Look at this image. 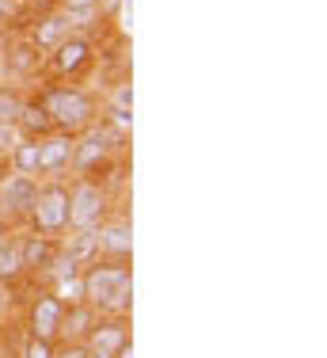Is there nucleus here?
<instances>
[{"instance_id": "nucleus-20", "label": "nucleus", "mask_w": 327, "mask_h": 358, "mask_svg": "<svg viewBox=\"0 0 327 358\" xmlns=\"http://www.w3.org/2000/svg\"><path fill=\"white\" fill-rule=\"evenodd\" d=\"M23 103H27V96H23L15 84H0V122H4V126H15V118H20Z\"/></svg>"}, {"instance_id": "nucleus-13", "label": "nucleus", "mask_w": 327, "mask_h": 358, "mask_svg": "<svg viewBox=\"0 0 327 358\" xmlns=\"http://www.w3.org/2000/svg\"><path fill=\"white\" fill-rule=\"evenodd\" d=\"M99 313L92 305H65V317H61V331H57V343H84L88 331L96 328Z\"/></svg>"}, {"instance_id": "nucleus-12", "label": "nucleus", "mask_w": 327, "mask_h": 358, "mask_svg": "<svg viewBox=\"0 0 327 358\" xmlns=\"http://www.w3.org/2000/svg\"><path fill=\"white\" fill-rule=\"evenodd\" d=\"M73 35V23H68V15L65 12H42L38 20H34V27H31V46L34 50H54V46H61V42Z\"/></svg>"}, {"instance_id": "nucleus-3", "label": "nucleus", "mask_w": 327, "mask_h": 358, "mask_svg": "<svg viewBox=\"0 0 327 358\" xmlns=\"http://www.w3.org/2000/svg\"><path fill=\"white\" fill-rule=\"evenodd\" d=\"M110 217V191L99 179H73L68 183V233H96Z\"/></svg>"}, {"instance_id": "nucleus-23", "label": "nucleus", "mask_w": 327, "mask_h": 358, "mask_svg": "<svg viewBox=\"0 0 327 358\" xmlns=\"http://www.w3.org/2000/svg\"><path fill=\"white\" fill-rule=\"evenodd\" d=\"M54 358H88V355H84V343H61L54 347Z\"/></svg>"}, {"instance_id": "nucleus-8", "label": "nucleus", "mask_w": 327, "mask_h": 358, "mask_svg": "<svg viewBox=\"0 0 327 358\" xmlns=\"http://www.w3.org/2000/svg\"><path fill=\"white\" fill-rule=\"evenodd\" d=\"M61 317H65V305L57 301V294H54V289H42V294L31 301V309H27V331H31V339L57 343Z\"/></svg>"}, {"instance_id": "nucleus-22", "label": "nucleus", "mask_w": 327, "mask_h": 358, "mask_svg": "<svg viewBox=\"0 0 327 358\" xmlns=\"http://www.w3.org/2000/svg\"><path fill=\"white\" fill-rule=\"evenodd\" d=\"M15 145H20V130H15V126H4V122H0V160L12 157Z\"/></svg>"}, {"instance_id": "nucleus-18", "label": "nucleus", "mask_w": 327, "mask_h": 358, "mask_svg": "<svg viewBox=\"0 0 327 358\" xmlns=\"http://www.w3.org/2000/svg\"><path fill=\"white\" fill-rule=\"evenodd\" d=\"M103 4H107V0H57V12H65L68 23H73V31H76L88 20H96L103 12Z\"/></svg>"}, {"instance_id": "nucleus-17", "label": "nucleus", "mask_w": 327, "mask_h": 358, "mask_svg": "<svg viewBox=\"0 0 327 358\" xmlns=\"http://www.w3.org/2000/svg\"><path fill=\"white\" fill-rule=\"evenodd\" d=\"M23 275H27V271H23L20 248H15V233H12L4 244H0V282H4V286H15Z\"/></svg>"}, {"instance_id": "nucleus-29", "label": "nucleus", "mask_w": 327, "mask_h": 358, "mask_svg": "<svg viewBox=\"0 0 327 358\" xmlns=\"http://www.w3.org/2000/svg\"><path fill=\"white\" fill-rule=\"evenodd\" d=\"M8 176V160H0V179H4Z\"/></svg>"}, {"instance_id": "nucleus-16", "label": "nucleus", "mask_w": 327, "mask_h": 358, "mask_svg": "<svg viewBox=\"0 0 327 358\" xmlns=\"http://www.w3.org/2000/svg\"><path fill=\"white\" fill-rule=\"evenodd\" d=\"M61 252L68 255V259L76 263V267H92V263L99 259V248H96V233H73L68 241L61 244Z\"/></svg>"}, {"instance_id": "nucleus-21", "label": "nucleus", "mask_w": 327, "mask_h": 358, "mask_svg": "<svg viewBox=\"0 0 327 358\" xmlns=\"http://www.w3.org/2000/svg\"><path fill=\"white\" fill-rule=\"evenodd\" d=\"M54 347L57 343H46V339H27L20 358H54Z\"/></svg>"}, {"instance_id": "nucleus-4", "label": "nucleus", "mask_w": 327, "mask_h": 358, "mask_svg": "<svg viewBox=\"0 0 327 358\" xmlns=\"http://www.w3.org/2000/svg\"><path fill=\"white\" fill-rule=\"evenodd\" d=\"M27 225H31V233L54 236V241L61 233H68V183H61V179L38 183V199L31 206Z\"/></svg>"}, {"instance_id": "nucleus-7", "label": "nucleus", "mask_w": 327, "mask_h": 358, "mask_svg": "<svg viewBox=\"0 0 327 358\" xmlns=\"http://www.w3.org/2000/svg\"><path fill=\"white\" fill-rule=\"evenodd\" d=\"M130 343V324L126 317H99L96 328L84 339V355L88 358H115L122 347Z\"/></svg>"}, {"instance_id": "nucleus-10", "label": "nucleus", "mask_w": 327, "mask_h": 358, "mask_svg": "<svg viewBox=\"0 0 327 358\" xmlns=\"http://www.w3.org/2000/svg\"><path fill=\"white\" fill-rule=\"evenodd\" d=\"M73 168V138L68 134H46L38 138V176L46 179H61Z\"/></svg>"}, {"instance_id": "nucleus-14", "label": "nucleus", "mask_w": 327, "mask_h": 358, "mask_svg": "<svg viewBox=\"0 0 327 358\" xmlns=\"http://www.w3.org/2000/svg\"><path fill=\"white\" fill-rule=\"evenodd\" d=\"M8 168L20 176H31V179H42L38 176V138H20V145L12 149L8 157Z\"/></svg>"}, {"instance_id": "nucleus-2", "label": "nucleus", "mask_w": 327, "mask_h": 358, "mask_svg": "<svg viewBox=\"0 0 327 358\" xmlns=\"http://www.w3.org/2000/svg\"><path fill=\"white\" fill-rule=\"evenodd\" d=\"M34 103L42 107V115L50 118L57 134H84L88 126L99 122V103L92 92H84L80 84H46V88L34 96Z\"/></svg>"}, {"instance_id": "nucleus-15", "label": "nucleus", "mask_w": 327, "mask_h": 358, "mask_svg": "<svg viewBox=\"0 0 327 358\" xmlns=\"http://www.w3.org/2000/svg\"><path fill=\"white\" fill-rule=\"evenodd\" d=\"M15 130H20V138H46V134H54V126L42 115V107L34 103V99H27L20 110V118H15Z\"/></svg>"}, {"instance_id": "nucleus-30", "label": "nucleus", "mask_w": 327, "mask_h": 358, "mask_svg": "<svg viewBox=\"0 0 327 358\" xmlns=\"http://www.w3.org/2000/svg\"><path fill=\"white\" fill-rule=\"evenodd\" d=\"M0 221H4V217H0Z\"/></svg>"}, {"instance_id": "nucleus-28", "label": "nucleus", "mask_w": 327, "mask_h": 358, "mask_svg": "<svg viewBox=\"0 0 327 358\" xmlns=\"http://www.w3.org/2000/svg\"><path fill=\"white\" fill-rule=\"evenodd\" d=\"M12 4H15V12H20V8H27V4H31V0H12Z\"/></svg>"}, {"instance_id": "nucleus-1", "label": "nucleus", "mask_w": 327, "mask_h": 358, "mask_svg": "<svg viewBox=\"0 0 327 358\" xmlns=\"http://www.w3.org/2000/svg\"><path fill=\"white\" fill-rule=\"evenodd\" d=\"M84 305H92L99 317H126L133 305L130 263L96 259L92 267H84Z\"/></svg>"}, {"instance_id": "nucleus-5", "label": "nucleus", "mask_w": 327, "mask_h": 358, "mask_svg": "<svg viewBox=\"0 0 327 358\" xmlns=\"http://www.w3.org/2000/svg\"><path fill=\"white\" fill-rule=\"evenodd\" d=\"M92 62H96V46H92V38L80 35V31H73L61 46L50 50V73L61 76V80H73V76L88 73Z\"/></svg>"}, {"instance_id": "nucleus-26", "label": "nucleus", "mask_w": 327, "mask_h": 358, "mask_svg": "<svg viewBox=\"0 0 327 358\" xmlns=\"http://www.w3.org/2000/svg\"><path fill=\"white\" fill-rule=\"evenodd\" d=\"M115 358H133V339H130V343H126V347H122V351H118Z\"/></svg>"}, {"instance_id": "nucleus-24", "label": "nucleus", "mask_w": 327, "mask_h": 358, "mask_svg": "<svg viewBox=\"0 0 327 358\" xmlns=\"http://www.w3.org/2000/svg\"><path fill=\"white\" fill-rule=\"evenodd\" d=\"M8 297H12V286L0 282V324H4V313H8Z\"/></svg>"}, {"instance_id": "nucleus-11", "label": "nucleus", "mask_w": 327, "mask_h": 358, "mask_svg": "<svg viewBox=\"0 0 327 358\" xmlns=\"http://www.w3.org/2000/svg\"><path fill=\"white\" fill-rule=\"evenodd\" d=\"M57 244L54 236H42V233H15V248H20V259H23V271L27 275H46L50 263H54L57 255Z\"/></svg>"}, {"instance_id": "nucleus-9", "label": "nucleus", "mask_w": 327, "mask_h": 358, "mask_svg": "<svg viewBox=\"0 0 327 358\" xmlns=\"http://www.w3.org/2000/svg\"><path fill=\"white\" fill-rule=\"evenodd\" d=\"M96 248H99V259H115V263H126L133 252V225L126 214H110L103 225L96 229Z\"/></svg>"}, {"instance_id": "nucleus-27", "label": "nucleus", "mask_w": 327, "mask_h": 358, "mask_svg": "<svg viewBox=\"0 0 327 358\" xmlns=\"http://www.w3.org/2000/svg\"><path fill=\"white\" fill-rule=\"evenodd\" d=\"M8 236H12V233H8V225H4V221H0V244H4Z\"/></svg>"}, {"instance_id": "nucleus-6", "label": "nucleus", "mask_w": 327, "mask_h": 358, "mask_svg": "<svg viewBox=\"0 0 327 358\" xmlns=\"http://www.w3.org/2000/svg\"><path fill=\"white\" fill-rule=\"evenodd\" d=\"M34 199H38V179L20 176V172H12V176L0 179V217L27 221Z\"/></svg>"}, {"instance_id": "nucleus-25", "label": "nucleus", "mask_w": 327, "mask_h": 358, "mask_svg": "<svg viewBox=\"0 0 327 358\" xmlns=\"http://www.w3.org/2000/svg\"><path fill=\"white\" fill-rule=\"evenodd\" d=\"M12 15H15V4L12 0H0V23H8Z\"/></svg>"}, {"instance_id": "nucleus-19", "label": "nucleus", "mask_w": 327, "mask_h": 358, "mask_svg": "<svg viewBox=\"0 0 327 358\" xmlns=\"http://www.w3.org/2000/svg\"><path fill=\"white\" fill-rule=\"evenodd\" d=\"M57 294V301L61 305H80L84 301V271H68V275L54 278V286H50Z\"/></svg>"}]
</instances>
